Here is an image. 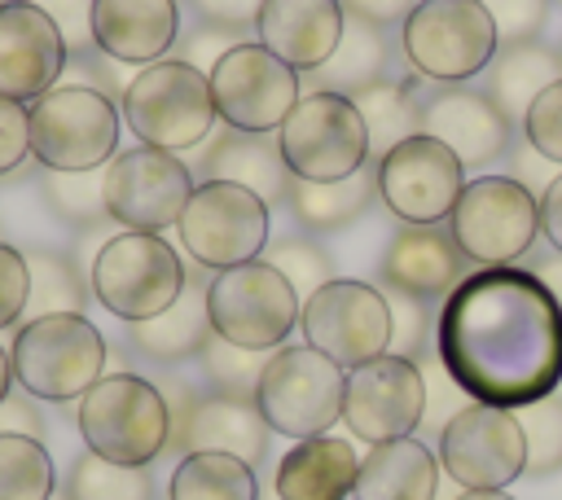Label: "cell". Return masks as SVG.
<instances>
[{
  "label": "cell",
  "instance_id": "obj_40",
  "mask_svg": "<svg viewBox=\"0 0 562 500\" xmlns=\"http://www.w3.org/2000/svg\"><path fill=\"white\" fill-rule=\"evenodd\" d=\"M263 351H246V346H233V342H224V338H206V346H202V364H206V373L220 382V386H228V395H237V390H250L255 395V382H259V373H263Z\"/></svg>",
  "mask_w": 562,
  "mask_h": 500
},
{
  "label": "cell",
  "instance_id": "obj_38",
  "mask_svg": "<svg viewBox=\"0 0 562 500\" xmlns=\"http://www.w3.org/2000/svg\"><path fill=\"white\" fill-rule=\"evenodd\" d=\"M263 263H272L290 285H294V294L307 303L321 285H329L334 281V268H329V254L316 246V241H307V237H281V241H272V246H263V254H259Z\"/></svg>",
  "mask_w": 562,
  "mask_h": 500
},
{
  "label": "cell",
  "instance_id": "obj_39",
  "mask_svg": "<svg viewBox=\"0 0 562 500\" xmlns=\"http://www.w3.org/2000/svg\"><path fill=\"white\" fill-rule=\"evenodd\" d=\"M518 425L527 439V474H549L562 465V404L536 399L527 408H518Z\"/></svg>",
  "mask_w": 562,
  "mask_h": 500
},
{
  "label": "cell",
  "instance_id": "obj_23",
  "mask_svg": "<svg viewBox=\"0 0 562 500\" xmlns=\"http://www.w3.org/2000/svg\"><path fill=\"white\" fill-rule=\"evenodd\" d=\"M465 263L470 259L457 250L452 232L426 224V228H404L391 241L382 259V276L391 289H404L413 298H448L465 276Z\"/></svg>",
  "mask_w": 562,
  "mask_h": 500
},
{
  "label": "cell",
  "instance_id": "obj_16",
  "mask_svg": "<svg viewBox=\"0 0 562 500\" xmlns=\"http://www.w3.org/2000/svg\"><path fill=\"white\" fill-rule=\"evenodd\" d=\"M378 197L382 206L404 219L408 228H426L452 215L461 189H465V167L461 158L439 145L435 136L417 132L408 140H400L378 167Z\"/></svg>",
  "mask_w": 562,
  "mask_h": 500
},
{
  "label": "cell",
  "instance_id": "obj_37",
  "mask_svg": "<svg viewBox=\"0 0 562 500\" xmlns=\"http://www.w3.org/2000/svg\"><path fill=\"white\" fill-rule=\"evenodd\" d=\"M48 206L70 224H97L105 219V167L92 171H48L44 175Z\"/></svg>",
  "mask_w": 562,
  "mask_h": 500
},
{
  "label": "cell",
  "instance_id": "obj_8",
  "mask_svg": "<svg viewBox=\"0 0 562 500\" xmlns=\"http://www.w3.org/2000/svg\"><path fill=\"white\" fill-rule=\"evenodd\" d=\"M277 149L294 180H347L369 167V132L351 96L342 92H303L299 105L277 127Z\"/></svg>",
  "mask_w": 562,
  "mask_h": 500
},
{
  "label": "cell",
  "instance_id": "obj_41",
  "mask_svg": "<svg viewBox=\"0 0 562 500\" xmlns=\"http://www.w3.org/2000/svg\"><path fill=\"white\" fill-rule=\"evenodd\" d=\"M522 136H527V145H531L540 158H549L553 167H562V79L549 83V88L531 101V110H527V118H522Z\"/></svg>",
  "mask_w": 562,
  "mask_h": 500
},
{
  "label": "cell",
  "instance_id": "obj_11",
  "mask_svg": "<svg viewBox=\"0 0 562 500\" xmlns=\"http://www.w3.org/2000/svg\"><path fill=\"white\" fill-rule=\"evenodd\" d=\"M119 110L92 83L53 88L31 101V158L48 171H92L114 158Z\"/></svg>",
  "mask_w": 562,
  "mask_h": 500
},
{
  "label": "cell",
  "instance_id": "obj_42",
  "mask_svg": "<svg viewBox=\"0 0 562 500\" xmlns=\"http://www.w3.org/2000/svg\"><path fill=\"white\" fill-rule=\"evenodd\" d=\"M501 35V44H518V39H536V31L549 18V0H479Z\"/></svg>",
  "mask_w": 562,
  "mask_h": 500
},
{
  "label": "cell",
  "instance_id": "obj_14",
  "mask_svg": "<svg viewBox=\"0 0 562 500\" xmlns=\"http://www.w3.org/2000/svg\"><path fill=\"white\" fill-rule=\"evenodd\" d=\"M439 465L465 491H505L527 474V439L514 408L465 404L439 434Z\"/></svg>",
  "mask_w": 562,
  "mask_h": 500
},
{
  "label": "cell",
  "instance_id": "obj_22",
  "mask_svg": "<svg viewBox=\"0 0 562 500\" xmlns=\"http://www.w3.org/2000/svg\"><path fill=\"white\" fill-rule=\"evenodd\" d=\"M422 132L448 145L461 158V167H487L509 145V118L496 110L492 96L470 92V88L430 96L422 105Z\"/></svg>",
  "mask_w": 562,
  "mask_h": 500
},
{
  "label": "cell",
  "instance_id": "obj_35",
  "mask_svg": "<svg viewBox=\"0 0 562 500\" xmlns=\"http://www.w3.org/2000/svg\"><path fill=\"white\" fill-rule=\"evenodd\" d=\"M26 254V272H31V294H26V320L40 316H79L83 307V281L75 272L70 259L53 254V250H22Z\"/></svg>",
  "mask_w": 562,
  "mask_h": 500
},
{
  "label": "cell",
  "instance_id": "obj_36",
  "mask_svg": "<svg viewBox=\"0 0 562 500\" xmlns=\"http://www.w3.org/2000/svg\"><path fill=\"white\" fill-rule=\"evenodd\" d=\"M70 500H154V482L145 465H119L83 452L70 474Z\"/></svg>",
  "mask_w": 562,
  "mask_h": 500
},
{
  "label": "cell",
  "instance_id": "obj_25",
  "mask_svg": "<svg viewBox=\"0 0 562 500\" xmlns=\"http://www.w3.org/2000/svg\"><path fill=\"white\" fill-rule=\"evenodd\" d=\"M180 439H184V452H228V456L255 465L268 452V421L259 417L255 399L211 395L189 408Z\"/></svg>",
  "mask_w": 562,
  "mask_h": 500
},
{
  "label": "cell",
  "instance_id": "obj_13",
  "mask_svg": "<svg viewBox=\"0 0 562 500\" xmlns=\"http://www.w3.org/2000/svg\"><path fill=\"white\" fill-rule=\"evenodd\" d=\"M303 338L338 368H360L391 351V303L369 281L334 276L303 303Z\"/></svg>",
  "mask_w": 562,
  "mask_h": 500
},
{
  "label": "cell",
  "instance_id": "obj_10",
  "mask_svg": "<svg viewBox=\"0 0 562 500\" xmlns=\"http://www.w3.org/2000/svg\"><path fill=\"white\" fill-rule=\"evenodd\" d=\"M400 44L422 79L465 83L492 66L501 35L479 0H417L404 18Z\"/></svg>",
  "mask_w": 562,
  "mask_h": 500
},
{
  "label": "cell",
  "instance_id": "obj_33",
  "mask_svg": "<svg viewBox=\"0 0 562 500\" xmlns=\"http://www.w3.org/2000/svg\"><path fill=\"white\" fill-rule=\"evenodd\" d=\"M360 118H364V132H369V158L382 162L400 140L417 136L422 132V114L413 110V96L400 88V83H369L364 92L351 96Z\"/></svg>",
  "mask_w": 562,
  "mask_h": 500
},
{
  "label": "cell",
  "instance_id": "obj_30",
  "mask_svg": "<svg viewBox=\"0 0 562 500\" xmlns=\"http://www.w3.org/2000/svg\"><path fill=\"white\" fill-rule=\"evenodd\" d=\"M373 193H378V171L360 167L356 175H347V180H329V184H316V180H290L285 202H290V215H294L303 228H312V232H329V228L351 224V219L369 206Z\"/></svg>",
  "mask_w": 562,
  "mask_h": 500
},
{
  "label": "cell",
  "instance_id": "obj_48",
  "mask_svg": "<svg viewBox=\"0 0 562 500\" xmlns=\"http://www.w3.org/2000/svg\"><path fill=\"white\" fill-rule=\"evenodd\" d=\"M198 18H206L211 26H228V31H246L259 22L263 0H189Z\"/></svg>",
  "mask_w": 562,
  "mask_h": 500
},
{
  "label": "cell",
  "instance_id": "obj_32",
  "mask_svg": "<svg viewBox=\"0 0 562 500\" xmlns=\"http://www.w3.org/2000/svg\"><path fill=\"white\" fill-rule=\"evenodd\" d=\"M382 66H386V44H382V31L373 22H360V18H347V31L334 48V57L312 70V83L321 92H342V96H356L364 92L369 83L382 79Z\"/></svg>",
  "mask_w": 562,
  "mask_h": 500
},
{
  "label": "cell",
  "instance_id": "obj_6",
  "mask_svg": "<svg viewBox=\"0 0 562 500\" xmlns=\"http://www.w3.org/2000/svg\"><path fill=\"white\" fill-rule=\"evenodd\" d=\"M184 263L180 254L162 241V232H114L110 241H101L97 259H92V294L97 303L127 320H154L158 311H167L180 294H184Z\"/></svg>",
  "mask_w": 562,
  "mask_h": 500
},
{
  "label": "cell",
  "instance_id": "obj_21",
  "mask_svg": "<svg viewBox=\"0 0 562 500\" xmlns=\"http://www.w3.org/2000/svg\"><path fill=\"white\" fill-rule=\"evenodd\" d=\"M180 39L176 0H97L92 4V44L97 53L132 66L162 61Z\"/></svg>",
  "mask_w": 562,
  "mask_h": 500
},
{
  "label": "cell",
  "instance_id": "obj_12",
  "mask_svg": "<svg viewBox=\"0 0 562 500\" xmlns=\"http://www.w3.org/2000/svg\"><path fill=\"white\" fill-rule=\"evenodd\" d=\"M268 202L241 184L206 180L193 189L180 215V241L198 268H237L263 254L268 246Z\"/></svg>",
  "mask_w": 562,
  "mask_h": 500
},
{
  "label": "cell",
  "instance_id": "obj_55",
  "mask_svg": "<svg viewBox=\"0 0 562 500\" xmlns=\"http://www.w3.org/2000/svg\"><path fill=\"white\" fill-rule=\"evenodd\" d=\"M0 4H4V0H0Z\"/></svg>",
  "mask_w": 562,
  "mask_h": 500
},
{
  "label": "cell",
  "instance_id": "obj_3",
  "mask_svg": "<svg viewBox=\"0 0 562 500\" xmlns=\"http://www.w3.org/2000/svg\"><path fill=\"white\" fill-rule=\"evenodd\" d=\"M123 118L140 145L180 154L202 145L220 114L211 101V79L184 57H162L123 88Z\"/></svg>",
  "mask_w": 562,
  "mask_h": 500
},
{
  "label": "cell",
  "instance_id": "obj_50",
  "mask_svg": "<svg viewBox=\"0 0 562 500\" xmlns=\"http://www.w3.org/2000/svg\"><path fill=\"white\" fill-rule=\"evenodd\" d=\"M540 228H544V241L562 254V171L540 193Z\"/></svg>",
  "mask_w": 562,
  "mask_h": 500
},
{
  "label": "cell",
  "instance_id": "obj_27",
  "mask_svg": "<svg viewBox=\"0 0 562 500\" xmlns=\"http://www.w3.org/2000/svg\"><path fill=\"white\" fill-rule=\"evenodd\" d=\"M562 79V57L558 48L540 44V39H518V44H501L492 66H487V96L496 101V110L514 123L527 118L531 101Z\"/></svg>",
  "mask_w": 562,
  "mask_h": 500
},
{
  "label": "cell",
  "instance_id": "obj_5",
  "mask_svg": "<svg viewBox=\"0 0 562 500\" xmlns=\"http://www.w3.org/2000/svg\"><path fill=\"white\" fill-rule=\"evenodd\" d=\"M79 434L88 452L119 465H149L171 439L162 390L136 373H105L79 399Z\"/></svg>",
  "mask_w": 562,
  "mask_h": 500
},
{
  "label": "cell",
  "instance_id": "obj_49",
  "mask_svg": "<svg viewBox=\"0 0 562 500\" xmlns=\"http://www.w3.org/2000/svg\"><path fill=\"white\" fill-rule=\"evenodd\" d=\"M338 4L347 9V18H360V22H373V26H391V22H404L417 0H338Z\"/></svg>",
  "mask_w": 562,
  "mask_h": 500
},
{
  "label": "cell",
  "instance_id": "obj_7",
  "mask_svg": "<svg viewBox=\"0 0 562 500\" xmlns=\"http://www.w3.org/2000/svg\"><path fill=\"white\" fill-rule=\"evenodd\" d=\"M206 316L215 338L246 351H277L299 325L303 298L272 263L250 259L206 281Z\"/></svg>",
  "mask_w": 562,
  "mask_h": 500
},
{
  "label": "cell",
  "instance_id": "obj_2",
  "mask_svg": "<svg viewBox=\"0 0 562 500\" xmlns=\"http://www.w3.org/2000/svg\"><path fill=\"white\" fill-rule=\"evenodd\" d=\"M342 390L347 368H338L316 346H277L263 360V373L255 382V408L268 421V430L285 439H312L329 434L334 421H342Z\"/></svg>",
  "mask_w": 562,
  "mask_h": 500
},
{
  "label": "cell",
  "instance_id": "obj_18",
  "mask_svg": "<svg viewBox=\"0 0 562 500\" xmlns=\"http://www.w3.org/2000/svg\"><path fill=\"white\" fill-rule=\"evenodd\" d=\"M426 412V382L408 355H378L347 373L342 390V421L364 443L408 439Z\"/></svg>",
  "mask_w": 562,
  "mask_h": 500
},
{
  "label": "cell",
  "instance_id": "obj_45",
  "mask_svg": "<svg viewBox=\"0 0 562 500\" xmlns=\"http://www.w3.org/2000/svg\"><path fill=\"white\" fill-rule=\"evenodd\" d=\"M31 4H40L57 22V31H61V39H66L70 53H83L88 57V48H97L92 44V4L97 0H31Z\"/></svg>",
  "mask_w": 562,
  "mask_h": 500
},
{
  "label": "cell",
  "instance_id": "obj_52",
  "mask_svg": "<svg viewBox=\"0 0 562 500\" xmlns=\"http://www.w3.org/2000/svg\"><path fill=\"white\" fill-rule=\"evenodd\" d=\"M9 386H13V360H9V351L0 346V404L9 399Z\"/></svg>",
  "mask_w": 562,
  "mask_h": 500
},
{
  "label": "cell",
  "instance_id": "obj_47",
  "mask_svg": "<svg viewBox=\"0 0 562 500\" xmlns=\"http://www.w3.org/2000/svg\"><path fill=\"white\" fill-rule=\"evenodd\" d=\"M237 44H241L237 31H228V26H202V31H193V35L184 39V61L198 66L202 75H211L215 61H220L228 48H237Z\"/></svg>",
  "mask_w": 562,
  "mask_h": 500
},
{
  "label": "cell",
  "instance_id": "obj_43",
  "mask_svg": "<svg viewBox=\"0 0 562 500\" xmlns=\"http://www.w3.org/2000/svg\"><path fill=\"white\" fill-rule=\"evenodd\" d=\"M31 158V110L13 96H0V175L18 171Z\"/></svg>",
  "mask_w": 562,
  "mask_h": 500
},
{
  "label": "cell",
  "instance_id": "obj_28",
  "mask_svg": "<svg viewBox=\"0 0 562 500\" xmlns=\"http://www.w3.org/2000/svg\"><path fill=\"white\" fill-rule=\"evenodd\" d=\"M206 175L211 180H228V184H241L250 193H259L268 206L281 202L290 193V167L277 149V140L268 136H255V132H224L211 154H206Z\"/></svg>",
  "mask_w": 562,
  "mask_h": 500
},
{
  "label": "cell",
  "instance_id": "obj_15",
  "mask_svg": "<svg viewBox=\"0 0 562 500\" xmlns=\"http://www.w3.org/2000/svg\"><path fill=\"white\" fill-rule=\"evenodd\" d=\"M206 79H211V101H215V114L224 118V127L255 132V136L277 132L303 96L299 70H290L281 57H272L259 39L255 44L241 39L237 48H228Z\"/></svg>",
  "mask_w": 562,
  "mask_h": 500
},
{
  "label": "cell",
  "instance_id": "obj_29",
  "mask_svg": "<svg viewBox=\"0 0 562 500\" xmlns=\"http://www.w3.org/2000/svg\"><path fill=\"white\" fill-rule=\"evenodd\" d=\"M206 338H211L206 285H193V281H184V294L167 311L132 325V346H140L149 360H184V355L202 351Z\"/></svg>",
  "mask_w": 562,
  "mask_h": 500
},
{
  "label": "cell",
  "instance_id": "obj_4",
  "mask_svg": "<svg viewBox=\"0 0 562 500\" xmlns=\"http://www.w3.org/2000/svg\"><path fill=\"white\" fill-rule=\"evenodd\" d=\"M9 360L26 395L66 404L105 377V338L88 316H40L18 329Z\"/></svg>",
  "mask_w": 562,
  "mask_h": 500
},
{
  "label": "cell",
  "instance_id": "obj_17",
  "mask_svg": "<svg viewBox=\"0 0 562 500\" xmlns=\"http://www.w3.org/2000/svg\"><path fill=\"white\" fill-rule=\"evenodd\" d=\"M193 189L189 167L154 145L123 149L105 162V211L132 232H162L180 224Z\"/></svg>",
  "mask_w": 562,
  "mask_h": 500
},
{
  "label": "cell",
  "instance_id": "obj_26",
  "mask_svg": "<svg viewBox=\"0 0 562 500\" xmlns=\"http://www.w3.org/2000/svg\"><path fill=\"white\" fill-rule=\"evenodd\" d=\"M435 487H439L435 452L408 434V439L373 443L360 456L351 500H435Z\"/></svg>",
  "mask_w": 562,
  "mask_h": 500
},
{
  "label": "cell",
  "instance_id": "obj_24",
  "mask_svg": "<svg viewBox=\"0 0 562 500\" xmlns=\"http://www.w3.org/2000/svg\"><path fill=\"white\" fill-rule=\"evenodd\" d=\"M356 474H360V456L347 439L312 434L281 456L272 474V491L281 500H347L356 491Z\"/></svg>",
  "mask_w": 562,
  "mask_h": 500
},
{
  "label": "cell",
  "instance_id": "obj_54",
  "mask_svg": "<svg viewBox=\"0 0 562 500\" xmlns=\"http://www.w3.org/2000/svg\"><path fill=\"white\" fill-rule=\"evenodd\" d=\"M263 500H281V496H277V491H268V496H263Z\"/></svg>",
  "mask_w": 562,
  "mask_h": 500
},
{
  "label": "cell",
  "instance_id": "obj_34",
  "mask_svg": "<svg viewBox=\"0 0 562 500\" xmlns=\"http://www.w3.org/2000/svg\"><path fill=\"white\" fill-rule=\"evenodd\" d=\"M57 469L35 434L0 430V500H48Z\"/></svg>",
  "mask_w": 562,
  "mask_h": 500
},
{
  "label": "cell",
  "instance_id": "obj_46",
  "mask_svg": "<svg viewBox=\"0 0 562 500\" xmlns=\"http://www.w3.org/2000/svg\"><path fill=\"white\" fill-rule=\"evenodd\" d=\"M26 294H31L26 254L13 246H0V329L26 311Z\"/></svg>",
  "mask_w": 562,
  "mask_h": 500
},
{
  "label": "cell",
  "instance_id": "obj_20",
  "mask_svg": "<svg viewBox=\"0 0 562 500\" xmlns=\"http://www.w3.org/2000/svg\"><path fill=\"white\" fill-rule=\"evenodd\" d=\"M342 31L347 9L338 0H263L255 22V39L299 75L321 70L334 57Z\"/></svg>",
  "mask_w": 562,
  "mask_h": 500
},
{
  "label": "cell",
  "instance_id": "obj_51",
  "mask_svg": "<svg viewBox=\"0 0 562 500\" xmlns=\"http://www.w3.org/2000/svg\"><path fill=\"white\" fill-rule=\"evenodd\" d=\"M536 276L544 281V289H549V294H553V303L562 307V254H558V250L536 268Z\"/></svg>",
  "mask_w": 562,
  "mask_h": 500
},
{
  "label": "cell",
  "instance_id": "obj_9",
  "mask_svg": "<svg viewBox=\"0 0 562 500\" xmlns=\"http://www.w3.org/2000/svg\"><path fill=\"white\" fill-rule=\"evenodd\" d=\"M448 232L474 268H509L536 246L540 197L514 175H479L461 189Z\"/></svg>",
  "mask_w": 562,
  "mask_h": 500
},
{
  "label": "cell",
  "instance_id": "obj_44",
  "mask_svg": "<svg viewBox=\"0 0 562 500\" xmlns=\"http://www.w3.org/2000/svg\"><path fill=\"white\" fill-rule=\"evenodd\" d=\"M386 294V303H391V346H395V355H408L413 360V351L422 346V338H426V311H422V298H413V294H404V289H382Z\"/></svg>",
  "mask_w": 562,
  "mask_h": 500
},
{
  "label": "cell",
  "instance_id": "obj_31",
  "mask_svg": "<svg viewBox=\"0 0 562 500\" xmlns=\"http://www.w3.org/2000/svg\"><path fill=\"white\" fill-rule=\"evenodd\" d=\"M167 500H259L255 465L228 452H189L167 487Z\"/></svg>",
  "mask_w": 562,
  "mask_h": 500
},
{
  "label": "cell",
  "instance_id": "obj_19",
  "mask_svg": "<svg viewBox=\"0 0 562 500\" xmlns=\"http://www.w3.org/2000/svg\"><path fill=\"white\" fill-rule=\"evenodd\" d=\"M66 39L57 22L31 0L0 4V96L40 101L66 70Z\"/></svg>",
  "mask_w": 562,
  "mask_h": 500
},
{
  "label": "cell",
  "instance_id": "obj_1",
  "mask_svg": "<svg viewBox=\"0 0 562 500\" xmlns=\"http://www.w3.org/2000/svg\"><path fill=\"white\" fill-rule=\"evenodd\" d=\"M435 351L474 404L518 412L562 382V307L518 263L474 268L439 307Z\"/></svg>",
  "mask_w": 562,
  "mask_h": 500
},
{
  "label": "cell",
  "instance_id": "obj_53",
  "mask_svg": "<svg viewBox=\"0 0 562 500\" xmlns=\"http://www.w3.org/2000/svg\"><path fill=\"white\" fill-rule=\"evenodd\" d=\"M457 500H514L509 491H461Z\"/></svg>",
  "mask_w": 562,
  "mask_h": 500
}]
</instances>
